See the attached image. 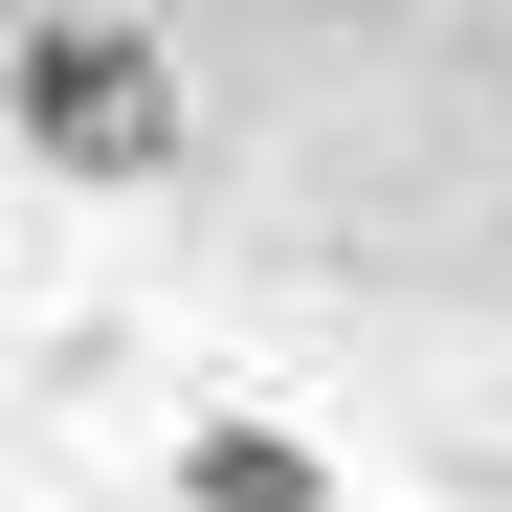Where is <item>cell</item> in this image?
<instances>
[{"label":"cell","mask_w":512,"mask_h":512,"mask_svg":"<svg viewBox=\"0 0 512 512\" xmlns=\"http://www.w3.org/2000/svg\"><path fill=\"white\" fill-rule=\"evenodd\" d=\"M0 112H23L45 179H179V67H156V23H112V0H45L23 67H0Z\"/></svg>","instance_id":"cell-1"},{"label":"cell","mask_w":512,"mask_h":512,"mask_svg":"<svg viewBox=\"0 0 512 512\" xmlns=\"http://www.w3.org/2000/svg\"><path fill=\"white\" fill-rule=\"evenodd\" d=\"M179 490H201V512H334V468L290 446V423H201V446H179Z\"/></svg>","instance_id":"cell-2"}]
</instances>
